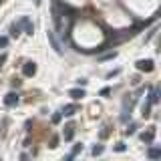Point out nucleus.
Returning a JSON list of instances; mask_svg holds the SVG:
<instances>
[{
  "label": "nucleus",
  "mask_w": 161,
  "mask_h": 161,
  "mask_svg": "<svg viewBox=\"0 0 161 161\" xmlns=\"http://www.w3.org/2000/svg\"><path fill=\"white\" fill-rule=\"evenodd\" d=\"M47 38H48V42H50V47L54 48V53H56V54H62V47H60L59 38H56V34H54L53 30H48V32H47Z\"/></svg>",
  "instance_id": "1"
},
{
  "label": "nucleus",
  "mask_w": 161,
  "mask_h": 161,
  "mask_svg": "<svg viewBox=\"0 0 161 161\" xmlns=\"http://www.w3.org/2000/svg\"><path fill=\"white\" fill-rule=\"evenodd\" d=\"M22 73H24V77H34V74H36V65H34L32 60L24 62V65H22Z\"/></svg>",
  "instance_id": "2"
},
{
  "label": "nucleus",
  "mask_w": 161,
  "mask_h": 161,
  "mask_svg": "<svg viewBox=\"0 0 161 161\" xmlns=\"http://www.w3.org/2000/svg\"><path fill=\"white\" fill-rule=\"evenodd\" d=\"M18 103H20V97L16 93H8L4 97V105H8V107H16Z\"/></svg>",
  "instance_id": "3"
},
{
  "label": "nucleus",
  "mask_w": 161,
  "mask_h": 161,
  "mask_svg": "<svg viewBox=\"0 0 161 161\" xmlns=\"http://www.w3.org/2000/svg\"><path fill=\"white\" fill-rule=\"evenodd\" d=\"M137 71H145V73H151L153 71V60H137Z\"/></svg>",
  "instance_id": "4"
},
{
  "label": "nucleus",
  "mask_w": 161,
  "mask_h": 161,
  "mask_svg": "<svg viewBox=\"0 0 161 161\" xmlns=\"http://www.w3.org/2000/svg\"><path fill=\"white\" fill-rule=\"evenodd\" d=\"M62 137H65V141H71V139L74 137V127H73V125H67V127H65Z\"/></svg>",
  "instance_id": "5"
},
{
  "label": "nucleus",
  "mask_w": 161,
  "mask_h": 161,
  "mask_svg": "<svg viewBox=\"0 0 161 161\" xmlns=\"http://www.w3.org/2000/svg\"><path fill=\"white\" fill-rule=\"evenodd\" d=\"M153 137H155V129H153V127L149 129L147 133H143V135H141V139L145 141V143H151V141H153Z\"/></svg>",
  "instance_id": "6"
},
{
  "label": "nucleus",
  "mask_w": 161,
  "mask_h": 161,
  "mask_svg": "<svg viewBox=\"0 0 161 161\" xmlns=\"http://www.w3.org/2000/svg\"><path fill=\"white\" fill-rule=\"evenodd\" d=\"M74 113H77V105H67V107L62 109V115L65 117H73Z\"/></svg>",
  "instance_id": "7"
},
{
  "label": "nucleus",
  "mask_w": 161,
  "mask_h": 161,
  "mask_svg": "<svg viewBox=\"0 0 161 161\" xmlns=\"http://www.w3.org/2000/svg\"><path fill=\"white\" fill-rule=\"evenodd\" d=\"M68 95H71L73 99H83V97H85V91H83V89H71Z\"/></svg>",
  "instance_id": "8"
},
{
  "label": "nucleus",
  "mask_w": 161,
  "mask_h": 161,
  "mask_svg": "<svg viewBox=\"0 0 161 161\" xmlns=\"http://www.w3.org/2000/svg\"><path fill=\"white\" fill-rule=\"evenodd\" d=\"M149 103H151V105H157V103H159V91H157V89H151V97H149Z\"/></svg>",
  "instance_id": "9"
},
{
  "label": "nucleus",
  "mask_w": 161,
  "mask_h": 161,
  "mask_svg": "<svg viewBox=\"0 0 161 161\" xmlns=\"http://www.w3.org/2000/svg\"><path fill=\"white\" fill-rule=\"evenodd\" d=\"M20 22H16V24H12L10 26V36H20Z\"/></svg>",
  "instance_id": "10"
},
{
  "label": "nucleus",
  "mask_w": 161,
  "mask_h": 161,
  "mask_svg": "<svg viewBox=\"0 0 161 161\" xmlns=\"http://www.w3.org/2000/svg\"><path fill=\"white\" fill-rule=\"evenodd\" d=\"M80 151H83V145H80V143H77V145L73 147V151H71V155H68V159H73L74 155H77V153H80Z\"/></svg>",
  "instance_id": "11"
},
{
  "label": "nucleus",
  "mask_w": 161,
  "mask_h": 161,
  "mask_svg": "<svg viewBox=\"0 0 161 161\" xmlns=\"http://www.w3.org/2000/svg\"><path fill=\"white\" fill-rule=\"evenodd\" d=\"M149 157H151V159H159V157H161V151H159V149H149Z\"/></svg>",
  "instance_id": "12"
},
{
  "label": "nucleus",
  "mask_w": 161,
  "mask_h": 161,
  "mask_svg": "<svg viewBox=\"0 0 161 161\" xmlns=\"http://www.w3.org/2000/svg\"><path fill=\"white\" fill-rule=\"evenodd\" d=\"M103 151H105V147H103V145H95V147H93V155H101Z\"/></svg>",
  "instance_id": "13"
},
{
  "label": "nucleus",
  "mask_w": 161,
  "mask_h": 161,
  "mask_svg": "<svg viewBox=\"0 0 161 161\" xmlns=\"http://www.w3.org/2000/svg\"><path fill=\"white\" fill-rule=\"evenodd\" d=\"M60 119H62V113H56V115H53V123H60Z\"/></svg>",
  "instance_id": "14"
},
{
  "label": "nucleus",
  "mask_w": 161,
  "mask_h": 161,
  "mask_svg": "<svg viewBox=\"0 0 161 161\" xmlns=\"http://www.w3.org/2000/svg\"><path fill=\"white\" fill-rule=\"evenodd\" d=\"M125 133H127V135H133L135 133V125H129V127L125 129Z\"/></svg>",
  "instance_id": "15"
},
{
  "label": "nucleus",
  "mask_w": 161,
  "mask_h": 161,
  "mask_svg": "<svg viewBox=\"0 0 161 161\" xmlns=\"http://www.w3.org/2000/svg\"><path fill=\"white\" fill-rule=\"evenodd\" d=\"M115 151H125V143H117L115 145Z\"/></svg>",
  "instance_id": "16"
},
{
  "label": "nucleus",
  "mask_w": 161,
  "mask_h": 161,
  "mask_svg": "<svg viewBox=\"0 0 161 161\" xmlns=\"http://www.w3.org/2000/svg\"><path fill=\"white\" fill-rule=\"evenodd\" d=\"M8 44V38L6 36H0V47H6Z\"/></svg>",
  "instance_id": "17"
},
{
  "label": "nucleus",
  "mask_w": 161,
  "mask_h": 161,
  "mask_svg": "<svg viewBox=\"0 0 161 161\" xmlns=\"http://www.w3.org/2000/svg\"><path fill=\"white\" fill-rule=\"evenodd\" d=\"M56 143H59V137H53L50 139V147H56Z\"/></svg>",
  "instance_id": "18"
},
{
  "label": "nucleus",
  "mask_w": 161,
  "mask_h": 161,
  "mask_svg": "<svg viewBox=\"0 0 161 161\" xmlns=\"http://www.w3.org/2000/svg\"><path fill=\"white\" fill-rule=\"evenodd\" d=\"M115 56H117V53H111V54H105V56H103V60H107V59H115Z\"/></svg>",
  "instance_id": "19"
},
{
  "label": "nucleus",
  "mask_w": 161,
  "mask_h": 161,
  "mask_svg": "<svg viewBox=\"0 0 161 161\" xmlns=\"http://www.w3.org/2000/svg\"><path fill=\"white\" fill-rule=\"evenodd\" d=\"M109 93H111V89H109V87H105L103 91H101V95H103V97H105V95H109Z\"/></svg>",
  "instance_id": "20"
},
{
  "label": "nucleus",
  "mask_w": 161,
  "mask_h": 161,
  "mask_svg": "<svg viewBox=\"0 0 161 161\" xmlns=\"http://www.w3.org/2000/svg\"><path fill=\"white\" fill-rule=\"evenodd\" d=\"M34 4H36V6H38V4H40V0H34Z\"/></svg>",
  "instance_id": "21"
}]
</instances>
